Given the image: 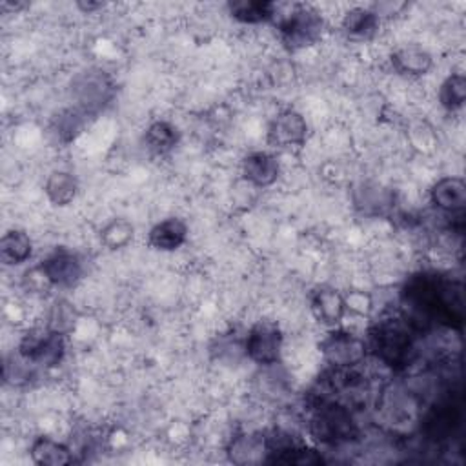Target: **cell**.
<instances>
[{"instance_id":"cell-1","label":"cell","mask_w":466,"mask_h":466,"mask_svg":"<svg viewBox=\"0 0 466 466\" xmlns=\"http://www.w3.org/2000/svg\"><path fill=\"white\" fill-rule=\"evenodd\" d=\"M400 300L404 317L417 328L428 329L431 324L461 329L464 322V289L462 282L435 271H419L411 275Z\"/></svg>"},{"instance_id":"cell-2","label":"cell","mask_w":466,"mask_h":466,"mask_svg":"<svg viewBox=\"0 0 466 466\" xmlns=\"http://www.w3.org/2000/svg\"><path fill=\"white\" fill-rule=\"evenodd\" d=\"M420 331L400 313L386 315L370 326L366 346L384 366L402 371L417 357V337Z\"/></svg>"},{"instance_id":"cell-3","label":"cell","mask_w":466,"mask_h":466,"mask_svg":"<svg viewBox=\"0 0 466 466\" xmlns=\"http://www.w3.org/2000/svg\"><path fill=\"white\" fill-rule=\"evenodd\" d=\"M308 431L320 444L339 446L355 441L359 426L350 406L337 400L311 399Z\"/></svg>"},{"instance_id":"cell-4","label":"cell","mask_w":466,"mask_h":466,"mask_svg":"<svg viewBox=\"0 0 466 466\" xmlns=\"http://www.w3.org/2000/svg\"><path fill=\"white\" fill-rule=\"evenodd\" d=\"M324 31V18L311 5H295L279 22V36L288 51H299L313 46Z\"/></svg>"},{"instance_id":"cell-5","label":"cell","mask_w":466,"mask_h":466,"mask_svg":"<svg viewBox=\"0 0 466 466\" xmlns=\"http://www.w3.org/2000/svg\"><path fill=\"white\" fill-rule=\"evenodd\" d=\"M462 419L461 399L457 393L448 390L435 402H431L420 417V433L430 442H444L451 439Z\"/></svg>"},{"instance_id":"cell-6","label":"cell","mask_w":466,"mask_h":466,"mask_svg":"<svg viewBox=\"0 0 466 466\" xmlns=\"http://www.w3.org/2000/svg\"><path fill=\"white\" fill-rule=\"evenodd\" d=\"M18 353L33 366L53 368L60 364L66 353L64 333L51 328H36L27 331L20 344Z\"/></svg>"},{"instance_id":"cell-7","label":"cell","mask_w":466,"mask_h":466,"mask_svg":"<svg viewBox=\"0 0 466 466\" xmlns=\"http://www.w3.org/2000/svg\"><path fill=\"white\" fill-rule=\"evenodd\" d=\"M115 93V86L107 73L100 69H87L78 73L71 82V95L78 104V109L91 115L104 107Z\"/></svg>"},{"instance_id":"cell-8","label":"cell","mask_w":466,"mask_h":466,"mask_svg":"<svg viewBox=\"0 0 466 466\" xmlns=\"http://www.w3.org/2000/svg\"><path fill=\"white\" fill-rule=\"evenodd\" d=\"M319 350L329 368H357L368 355L366 340L344 329L329 331Z\"/></svg>"},{"instance_id":"cell-9","label":"cell","mask_w":466,"mask_h":466,"mask_svg":"<svg viewBox=\"0 0 466 466\" xmlns=\"http://www.w3.org/2000/svg\"><path fill=\"white\" fill-rule=\"evenodd\" d=\"M246 355L260 364L271 366L279 362L282 351V331L277 322L271 320H258L253 324L244 340Z\"/></svg>"},{"instance_id":"cell-10","label":"cell","mask_w":466,"mask_h":466,"mask_svg":"<svg viewBox=\"0 0 466 466\" xmlns=\"http://www.w3.org/2000/svg\"><path fill=\"white\" fill-rule=\"evenodd\" d=\"M38 268L49 286L56 288H73L75 284H78L84 273L78 255L66 248H56L55 251H51Z\"/></svg>"},{"instance_id":"cell-11","label":"cell","mask_w":466,"mask_h":466,"mask_svg":"<svg viewBox=\"0 0 466 466\" xmlns=\"http://www.w3.org/2000/svg\"><path fill=\"white\" fill-rule=\"evenodd\" d=\"M306 137H308L306 118L291 107L279 111L268 127V142L275 147L302 146L306 142Z\"/></svg>"},{"instance_id":"cell-12","label":"cell","mask_w":466,"mask_h":466,"mask_svg":"<svg viewBox=\"0 0 466 466\" xmlns=\"http://www.w3.org/2000/svg\"><path fill=\"white\" fill-rule=\"evenodd\" d=\"M431 204L450 215H462L466 206V184L461 177H442L430 189Z\"/></svg>"},{"instance_id":"cell-13","label":"cell","mask_w":466,"mask_h":466,"mask_svg":"<svg viewBox=\"0 0 466 466\" xmlns=\"http://www.w3.org/2000/svg\"><path fill=\"white\" fill-rule=\"evenodd\" d=\"M280 175L279 160L268 151H253L242 160V177L257 187H268Z\"/></svg>"},{"instance_id":"cell-14","label":"cell","mask_w":466,"mask_h":466,"mask_svg":"<svg viewBox=\"0 0 466 466\" xmlns=\"http://www.w3.org/2000/svg\"><path fill=\"white\" fill-rule=\"evenodd\" d=\"M309 308L317 322L322 326H337L344 313H346V300L344 297L333 289V288H319L311 293L309 299Z\"/></svg>"},{"instance_id":"cell-15","label":"cell","mask_w":466,"mask_h":466,"mask_svg":"<svg viewBox=\"0 0 466 466\" xmlns=\"http://www.w3.org/2000/svg\"><path fill=\"white\" fill-rule=\"evenodd\" d=\"M391 66L399 75L406 76H422L433 66V56L430 51L417 44H408L391 53Z\"/></svg>"},{"instance_id":"cell-16","label":"cell","mask_w":466,"mask_h":466,"mask_svg":"<svg viewBox=\"0 0 466 466\" xmlns=\"http://www.w3.org/2000/svg\"><path fill=\"white\" fill-rule=\"evenodd\" d=\"M187 238V226L184 220L177 217H169L166 220L157 222L147 235V242L151 248L158 251H175Z\"/></svg>"},{"instance_id":"cell-17","label":"cell","mask_w":466,"mask_h":466,"mask_svg":"<svg viewBox=\"0 0 466 466\" xmlns=\"http://www.w3.org/2000/svg\"><path fill=\"white\" fill-rule=\"evenodd\" d=\"M380 18L373 9L353 7L344 13L340 27L342 33L351 40H370L379 31Z\"/></svg>"},{"instance_id":"cell-18","label":"cell","mask_w":466,"mask_h":466,"mask_svg":"<svg viewBox=\"0 0 466 466\" xmlns=\"http://www.w3.org/2000/svg\"><path fill=\"white\" fill-rule=\"evenodd\" d=\"M266 435L244 433L231 441L228 448L229 461L237 464H255L266 461Z\"/></svg>"},{"instance_id":"cell-19","label":"cell","mask_w":466,"mask_h":466,"mask_svg":"<svg viewBox=\"0 0 466 466\" xmlns=\"http://www.w3.org/2000/svg\"><path fill=\"white\" fill-rule=\"evenodd\" d=\"M29 455L38 466H66L73 462L71 450L51 437H36L29 448Z\"/></svg>"},{"instance_id":"cell-20","label":"cell","mask_w":466,"mask_h":466,"mask_svg":"<svg viewBox=\"0 0 466 466\" xmlns=\"http://www.w3.org/2000/svg\"><path fill=\"white\" fill-rule=\"evenodd\" d=\"M33 242L29 235L22 229H9L0 238V260L5 266H16L31 258Z\"/></svg>"},{"instance_id":"cell-21","label":"cell","mask_w":466,"mask_h":466,"mask_svg":"<svg viewBox=\"0 0 466 466\" xmlns=\"http://www.w3.org/2000/svg\"><path fill=\"white\" fill-rule=\"evenodd\" d=\"M228 11L242 24H260L275 16L277 5L269 0H231Z\"/></svg>"},{"instance_id":"cell-22","label":"cell","mask_w":466,"mask_h":466,"mask_svg":"<svg viewBox=\"0 0 466 466\" xmlns=\"http://www.w3.org/2000/svg\"><path fill=\"white\" fill-rule=\"evenodd\" d=\"M78 191V182L76 177L69 171H53L46 184H44V193L47 200L55 206H67L73 202Z\"/></svg>"},{"instance_id":"cell-23","label":"cell","mask_w":466,"mask_h":466,"mask_svg":"<svg viewBox=\"0 0 466 466\" xmlns=\"http://www.w3.org/2000/svg\"><path fill=\"white\" fill-rule=\"evenodd\" d=\"M178 140H180L178 129L166 120L153 122L146 129V135H144L146 147L155 155H166V153L173 151L177 147Z\"/></svg>"},{"instance_id":"cell-24","label":"cell","mask_w":466,"mask_h":466,"mask_svg":"<svg viewBox=\"0 0 466 466\" xmlns=\"http://www.w3.org/2000/svg\"><path fill=\"white\" fill-rule=\"evenodd\" d=\"M466 100V78L462 73H451L444 78L439 87V102L441 106L453 113L464 106Z\"/></svg>"},{"instance_id":"cell-25","label":"cell","mask_w":466,"mask_h":466,"mask_svg":"<svg viewBox=\"0 0 466 466\" xmlns=\"http://www.w3.org/2000/svg\"><path fill=\"white\" fill-rule=\"evenodd\" d=\"M84 116H87V115L84 111H80L78 107L60 111L51 124V133L56 137L58 142L67 144L82 131Z\"/></svg>"},{"instance_id":"cell-26","label":"cell","mask_w":466,"mask_h":466,"mask_svg":"<svg viewBox=\"0 0 466 466\" xmlns=\"http://www.w3.org/2000/svg\"><path fill=\"white\" fill-rule=\"evenodd\" d=\"M100 240L109 249L126 248L133 240V224L126 218H113L102 228Z\"/></svg>"},{"instance_id":"cell-27","label":"cell","mask_w":466,"mask_h":466,"mask_svg":"<svg viewBox=\"0 0 466 466\" xmlns=\"http://www.w3.org/2000/svg\"><path fill=\"white\" fill-rule=\"evenodd\" d=\"M84 13H93V11H96V9H102L104 7V4L102 2H78L76 4Z\"/></svg>"}]
</instances>
